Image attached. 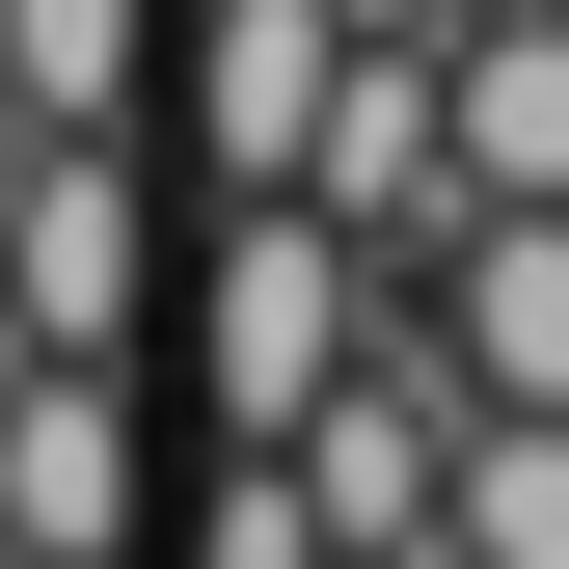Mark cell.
Instances as JSON below:
<instances>
[{
  "label": "cell",
  "instance_id": "cell-4",
  "mask_svg": "<svg viewBox=\"0 0 569 569\" xmlns=\"http://www.w3.org/2000/svg\"><path fill=\"white\" fill-rule=\"evenodd\" d=\"M0 299H28L54 352H136V299H163V218H136V136H28V163H0Z\"/></svg>",
  "mask_w": 569,
  "mask_h": 569
},
{
  "label": "cell",
  "instance_id": "cell-8",
  "mask_svg": "<svg viewBox=\"0 0 569 569\" xmlns=\"http://www.w3.org/2000/svg\"><path fill=\"white\" fill-rule=\"evenodd\" d=\"M0 82H28L54 136H109L136 109V0H0Z\"/></svg>",
  "mask_w": 569,
  "mask_h": 569
},
{
  "label": "cell",
  "instance_id": "cell-10",
  "mask_svg": "<svg viewBox=\"0 0 569 569\" xmlns=\"http://www.w3.org/2000/svg\"><path fill=\"white\" fill-rule=\"evenodd\" d=\"M352 28H461V0H352Z\"/></svg>",
  "mask_w": 569,
  "mask_h": 569
},
{
  "label": "cell",
  "instance_id": "cell-9",
  "mask_svg": "<svg viewBox=\"0 0 569 569\" xmlns=\"http://www.w3.org/2000/svg\"><path fill=\"white\" fill-rule=\"evenodd\" d=\"M190 569H352V542H326V488L271 461V435H218V488H190Z\"/></svg>",
  "mask_w": 569,
  "mask_h": 569
},
{
  "label": "cell",
  "instance_id": "cell-12",
  "mask_svg": "<svg viewBox=\"0 0 569 569\" xmlns=\"http://www.w3.org/2000/svg\"><path fill=\"white\" fill-rule=\"evenodd\" d=\"M407 569H435V542H407Z\"/></svg>",
  "mask_w": 569,
  "mask_h": 569
},
{
  "label": "cell",
  "instance_id": "cell-7",
  "mask_svg": "<svg viewBox=\"0 0 569 569\" xmlns=\"http://www.w3.org/2000/svg\"><path fill=\"white\" fill-rule=\"evenodd\" d=\"M435 569H569V407H461V516Z\"/></svg>",
  "mask_w": 569,
  "mask_h": 569
},
{
  "label": "cell",
  "instance_id": "cell-11",
  "mask_svg": "<svg viewBox=\"0 0 569 569\" xmlns=\"http://www.w3.org/2000/svg\"><path fill=\"white\" fill-rule=\"evenodd\" d=\"M461 28H488V0H461Z\"/></svg>",
  "mask_w": 569,
  "mask_h": 569
},
{
  "label": "cell",
  "instance_id": "cell-1",
  "mask_svg": "<svg viewBox=\"0 0 569 569\" xmlns=\"http://www.w3.org/2000/svg\"><path fill=\"white\" fill-rule=\"evenodd\" d=\"M380 326H407V271L352 244L326 190H218V244H190V407H218V435H299Z\"/></svg>",
  "mask_w": 569,
  "mask_h": 569
},
{
  "label": "cell",
  "instance_id": "cell-5",
  "mask_svg": "<svg viewBox=\"0 0 569 569\" xmlns=\"http://www.w3.org/2000/svg\"><path fill=\"white\" fill-rule=\"evenodd\" d=\"M326 82H352V0H190V54H163V109H190V190H299Z\"/></svg>",
  "mask_w": 569,
  "mask_h": 569
},
{
  "label": "cell",
  "instance_id": "cell-2",
  "mask_svg": "<svg viewBox=\"0 0 569 569\" xmlns=\"http://www.w3.org/2000/svg\"><path fill=\"white\" fill-rule=\"evenodd\" d=\"M461 407H488V380L435 352V299H407V326L352 352V380H326V407H299V435H271V461L326 488V542H352V569H407V542L461 516Z\"/></svg>",
  "mask_w": 569,
  "mask_h": 569
},
{
  "label": "cell",
  "instance_id": "cell-3",
  "mask_svg": "<svg viewBox=\"0 0 569 569\" xmlns=\"http://www.w3.org/2000/svg\"><path fill=\"white\" fill-rule=\"evenodd\" d=\"M299 190H326L380 271H435V244L488 218V190H461V54H435V28H352V82H326V136H299Z\"/></svg>",
  "mask_w": 569,
  "mask_h": 569
},
{
  "label": "cell",
  "instance_id": "cell-13",
  "mask_svg": "<svg viewBox=\"0 0 569 569\" xmlns=\"http://www.w3.org/2000/svg\"><path fill=\"white\" fill-rule=\"evenodd\" d=\"M0 569H28V542H0Z\"/></svg>",
  "mask_w": 569,
  "mask_h": 569
},
{
  "label": "cell",
  "instance_id": "cell-6",
  "mask_svg": "<svg viewBox=\"0 0 569 569\" xmlns=\"http://www.w3.org/2000/svg\"><path fill=\"white\" fill-rule=\"evenodd\" d=\"M0 542L28 569H136V380L109 352H28L0 380Z\"/></svg>",
  "mask_w": 569,
  "mask_h": 569
}]
</instances>
